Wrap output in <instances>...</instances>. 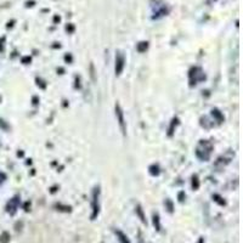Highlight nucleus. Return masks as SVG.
<instances>
[{"instance_id": "2", "label": "nucleus", "mask_w": 243, "mask_h": 243, "mask_svg": "<svg viewBox=\"0 0 243 243\" xmlns=\"http://www.w3.org/2000/svg\"><path fill=\"white\" fill-rule=\"evenodd\" d=\"M116 234H117V236L119 237V241H121L122 243H130V241L128 240V237H126V236H125V235H124L122 231L117 230V231H116Z\"/></svg>"}, {"instance_id": "5", "label": "nucleus", "mask_w": 243, "mask_h": 243, "mask_svg": "<svg viewBox=\"0 0 243 243\" xmlns=\"http://www.w3.org/2000/svg\"><path fill=\"white\" fill-rule=\"evenodd\" d=\"M153 218H154V219H153V223H154V226L157 227V230H159V218H158V215H154Z\"/></svg>"}, {"instance_id": "4", "label": "nucleus", "mask_w": 243, "mask_h": 243, "mask_svg": "<svg viewBox=\"0 0 243 243\" xmlns=\"http://www.w3.org/2000/svg\"><path fill=\"white\" fill-rule=\"evenodd\" d=\"M136 212H137V214H139V216L141 218V220H142V223H145L146 224V219H145V216H143V213H142V210H141V208L140 207H137V209H136Z\"/></svg>"}, {"instance_id": "1", "label": "nucleus", "mask_w": 243, "mask_h": 243, "mask_svg": "<svg viewBox=\"0 0 243 243\" xmlns=\"http://www.w3.org/2000/svg\"><path fill=\"white\" fill-rule=\"evenodd\" d=\"M116 62H117V65H116V72H117V74H119L121 71L123 69V66H124V57L122 55H118Z\"/></svg>"}, {"instance_id": "3", "label": "nucleus", "mask_w": 243, "mask_h": 243, "mask_svg": "<svg viewBox=\"0 0 243 243\" xmlns=\"http://www.w3.org/2000/svg\"><path fill=\"white\" fill-rule=\"evenodd\" d=\"M117 114L119 117V124H121L122 129L124 130V119H123V114H122V111L119 110V107H117Z\"/></svg>"}]
</instances>
